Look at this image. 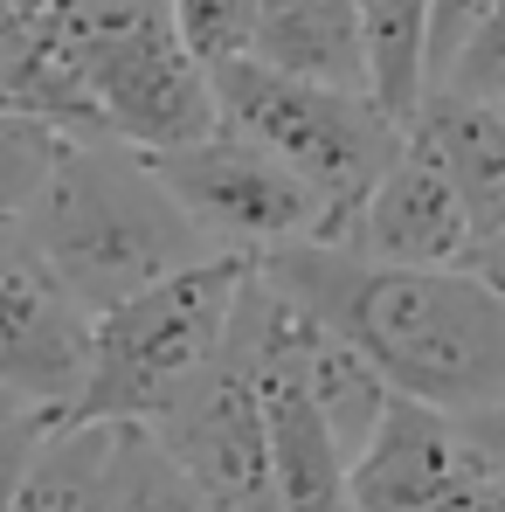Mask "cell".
Here are the masks:
<instances>
[{"mask_svg": "<svg viewBox=\"0 0 505 512\" xmlns=\"http://www.w3.org/2000/svg\"><path fill=\"white\" fill-rule=\"evenodd\" d=\"M436 90H457V97H478V104H505V0L471 28V42L457 49V63L443 70Z\"/></svg>", "mask_w": 505, "mask_h": 512, "instance_id": "d6986e66", "label": "cell"}, {"mask_svg": "<svg viewBox=\"0 0 505 512\" xmlns=\"http://www.w3.org/2000/svg\"><path fill=\"white\" fill-rule=\"evenodd\" d=\"M256 270L319 326L353 346L388 395L478 416L505 402V291L471 270L374 263L346 243H291L256 256Z\"/></svg>", "mask_w": 505, "mask_h": 512, "instance_id": "6da1fadb", "label": "cell"}, {"mask_svg": "<svg viewBox=\"0 0 505 512\" xmlns=\"http://www.w3.org/2000/svg\"><path fill=\"white\" fill-rule=\"evenodd\" d=\"M111 450H118V423H90V416H56L42 429L14 512H104L111 499Z\"/></svg>", "mask_w": 505, "mask_h": 512, "instance_id": "5bb4252c", "label": "cell"}, {"mask_svg": "<svg viewBox=\"0 0 505 512\" xmlns=\"http://www.w3.org/2000/svg\"><path fill=\"white\" fill-rule=\"evenodd\" d=\"M153 436L173 450V464L201 485L215 512H277L270 492V436H263V395L250 367L222 353V367L153 423Z\"/></svg>", "mask_w": 505, "mask_h": 512, "instance_id": "9c48e42d", "label": "cell"}, {"mask_svg": "<svg viewBox=\"0 0 505 512\" xmlns=\"http://www.w3.org/2000/svg\"><path fill=\"white\" fill-rule=\"evenodd\" d=\"M457 423H464V436L478 443V457L505 478V402L499 409H478V416H457Z\"/></svg>", "mask_w": 505, "mask_h": 512, "instance_id": "7402d4cb", "label": "cell"}, {"mask_svg": "<svg viewBox=\"0 0 505 512\" xmlns=\"http://www.w3.org/2000/svg\"><path fill=\"white\" fill-rule=\"evenodd\" d=\"M464 194L450 167L422 146L416 132L402 139V153L374 180V194L360 201L346 250L374 256V263H416V270H464Z\"/></svg>", "mask_w": 505, "mask_h": 512, "instance_id": "30bf717a", "label": "cell"}, {"mask_svg": "<svg viewBox=\"0 0 505 512\" xmlns=\"http://www.w3.org/2000/svg\"><path fill=\"white\" fill-rule=\"evenodd\" d=\"M422 146L450 167L464 194V270L505 291V104H478L457 90H429L422 111L409 118Z\"/></svg>", "mask_w": 505, "mask_h": 512, "instance_id": "8fae6325", "label": "cell"}, {"mask_svg": "<svg viewBox=\"0 0 505 512\" xmlns=\"http://www.w3.org/2000/svg\"><path fill=\"white\" fill-rule=\"evenodd\" d=\"M353 512H505V478L478 457L457 416L388 402L346 471Z\"/></svg>", "mask_w": 505, "mask_h": 512, "instance_id": "52a82bcc", "label": "cell"}, {"mask_svg": "<svg viewBox=\"0 0 505 512\" xmlns=\"http://www.w3.org/2000/svg\"><path fill=\"white\" fill-rule=\"evenodd\" d=\"M263 7H284V0H256V14H263Z\"/></svg>", "mask_w": 505, "mask_h": 512, "instance_id": "603a6c76", "label": "cell"}, {"mask_svg": "<svg viewBox=\"0 0 505 512\" xmlns=\"http://www.w3.org/2000/svg\"><path fill=\"white\" fill-rule=\"evenodd\" d=\"M14 229L35 243V256L56 270V284L90 319L139 298L173 270L215 256L201 243V229L180 215L153 160L118 139H70L49 180L14 215Z\"/></svg>", "mask_w": 505, "mask_h": 512, "instance_id": "7a4b0ae2", "label": "cell"}, {"mask_svg": "<svg viewBox=\"0 0 505 512\" xmlns=\"http://www.w3.org/2000/svg\"><path fill=\"white\" fill-rule=\"evenodd\" d=\"M360 35H367V90L388 118H416L429 77H422V42H429V0H353Z\"/></svg>", "mask_w": 505, "mask_h": 512, "instance_id": "9a60e30c", "label": "cell"}, {"mask_svg": "<svg viewBox=\"0 0 505 512\" xmlns=\"http://www.w3.org/2000/svg\"><path fill=\"white\" fill-rule=\"evenodd\" d=\"M167 14H173V35L187 42V56L201 70L250 56L256 42V0H167Z\"/></svg>", "mask_w": 505, "mask_h": 512, "instance_id": "ac0fdd59", "label": "cell"}, {"mask_svg": "<svg viewBox=\"0 0 505 512\" xmlns=\"http://www.w3.org/2000/svg\"><path fill=\"white\" fill-rule=\"evenodd\" d=\"M56 423L49 409H28V402H0V512H14V492H21V471L42 443V429Z\"/></svg>", "mask_w": 505, "mask_h": 512, "instance_id": "44dd1931", "label": "cell"}, {"mask_svg": "<svg viewBox=\"0 0 505 512\" xmlns=\"http://www.w3.org/2000/svg\"><path fill=\"white\" fill-rule=\"evenodd\" d=\"M56 35L97 139L167 153L222 125L215 84L173 35L167 0H56Z\"/></svg>", "mask_w": 505, "mask_h": 512, "instance_id": "5b68a950", "label": "cell"}, {"mask_svg": "<svg viewBox=\"0 0 505 512\" xmlns=\"http://www.w3.org/2000/svg\"><path fill=\"white\" fill-rule=\"evenodd\" d=\"M250 256H201L146 284L139 298L90 319V360L77 409L90 423H160L229 353V319L243 298Z\"/></svg>", "mask_w": 505, "mask_h": 512, "instance_id": "3957f363", "label": "cell"}, {"mask_svg": "<svg viewBox=\"0 0 505 512\" xmlns=\"http://www.w3.org/2000/svg\"><path fill=\"white\" fill-rule=\"evenodd\" d=\"M215 111L222 125L250 132L263 153H277L298 173L326 215V243H346L360 201L374 194V180L388 173V160L402 153L409 125L388 118L367 90H339V84H312L291 70H270L256 56L215 63Z\"/></svg>", "mask_w": 505, "mask_h": 512, "instance_id": "277c9868", "label": "cell"}, {"mask_svg": "<svg viewBox=\"0 0 505 512\" xmlns=\"http://www.w3.org/2000/svg\"><path fill=\"white\" fill-rule=\"evenodd\" d=\"M229 353L250 367L256 395H263V436H270V492H277V512H353V492H346V471L353 457L339 450V436L326 429V416L305 402V388L270 367L263 353L229 333Z\"/></svg>", "mask_w": 505, "mask_h": 512, "instance_id": "7c38bea8", "label": "cell"}, {"mask_svg": "<svg viewBox=\"0 0 505 512\" xmlns=\"http://www.w3.org/2000/svg\"><path fill=\"white\" fill-rule=\"evenodd\" d=\"M146 160L215 256L256 263V256L291 250V243H326V215H319L312 187L236 125H215L187 146L146 153Z\"/></svg>", "mask_w": 505, "mask_h": 512, "instance_id": "8992f818", "label": "cell"}, {"mask_svg": "<svg viewBox=\"0 0 505 512\" xmlns=\"http://www.w3.org/2000/svg\"><path fill=\"white\" fill-rule=\"evenodd\" d=\"M90 360V312L56 284L35 243L0 215V402L49 416L77 409Z\"/></svg>", "mask_w": 505, "mask_h": 512, "instance_id": "ba28073f", "label": "cell"}, {"mask_svg": "<svg viewBox=\"0 0 505 512\" xmlns=\"http://www.w3.org/2000/svg\"><path fill=\"white\" fill-rule=\"evenodd\" d=\"M499 0H429V42H422V77L429 90L443 84V70L457 63V49L471 42V28L492 14Z\"/></svg>", "mask_w": 505, "mask_h": 512, "instance_id": "ffe728a7", "label": "cell"}, {"mask_svg": "<svg viewBox=\"0 0 505 512\" xmlns=\"http://www.w3.org/2000/svg\"><path fill=\"white\" fill-rule=\"evenodd\" d=\"M250 56L270 63V70L312 77V84L367 90V35H360V7L353 0H284V7H263Z\"/></svg>", "mask_w": 505, "mask_h": 512, "instance_id": "4fadbf2b", "label": "cell"}, {"mask_svg": "<svg viewBox=\"0 0 505 512\" xmlns=\"http://www.w3.org/2000/svg\"><path fill=\"white\" fill-rule=\"evenodd\" d=\"M63 132L42 125V118H21V111H0V215L14 222L28 208V194L49 180V167L63 160Z\"/></svg>", "mask_w": 505, "mask_h": 512, "instance_id": "e0dca14e", "label": "cell"}, {"mask_svg": "<svg viewBox=\"0 0 505 512\" xmlns=\"http://www.w3.org/2000/svg\"><path fill=\"white\" fill-rule=\"evenodd\" d=\"M104 512H215V506L201 499V485L173 464V450L146 423H118Z\"/></svg>", "mask_w": 505, "mask_h": 512, "instance_id": "2e32d148", "label": "cell"}]
</instances>
